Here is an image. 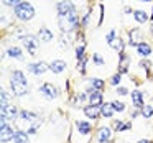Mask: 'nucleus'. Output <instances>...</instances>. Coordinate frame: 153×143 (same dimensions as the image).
I'll return each instance as SVG.
<instances>
[{
	"label": "nucleus",
	"mask_w": 153,
	"mask_h": 143,
	"mask_svg": "<svg viewBox=\"0 0 153 143\" xmlns=\"http://www.w3.org/2000/svg\"><path fill=\"white\" fill-rule=\"evenodd\" d=\"M10 86H12L13 94H15V96H18V97L27 96V94H28V84L27 82H20V81H17V79H13V77H12Z\"/></svg>",
	"instance_id": "obj_5"
},
{
	"label": "nucleus",
	"mask_w": 153,
	"mask_h": 143,
	"mask_svg": "<svg viewBox=\"0 0 153 143\" xmlns=\"http://www.w3.org/2000/svg\"><path fill=\"white\" fill-rule=\"evenodd\" d=\"M152 20H153V13H152Z\"/></svg>",
	"instance_id": "obj_40"
},
{
	"label": "nucleus",
	"mask_w": 153,
	"mask_h": 143,
	"mask_svg": "<svg viewBox=\"0 0 153 143\" xmlns=\"http://www.w3.org/2000/svg\"><path fill=\"white\" fill-rule=\"evenodd\" d=\"M120 79H122V76H120V74H115V76H112L110 82H112V84H119V82H120Z\"/></svg>",
	"instance_id": "obj_35"
},
{
	"label": "nucleus",
	"mask_w": 153,
	"mask_h": 143,
	"mask_svg": "<svg viewBox=\"0 0 153 143\" xmlns=\"http://www.w3.org/2000/svg\"><path fill=\"white\" fill-rule=\"evenodd\" d=\"M142 2H152V0H142Z\"/></svg>",
	"instance_id": "obj_39"
},
{
	"label": "nucleus",
	"mask_w": 153,
	"mask_h": 143,
	"mask_svg": "<svg viewBox=\"0 0 153 143\" xmlns=\"http://www.w3.org/2000/svg\"><path fill=\"white\" fill-rule=\"evenodd\" d=\"M7 7H17V5L22 4V0H2Z\"/></svg>",
	"instance_id": "obj_31"
},
{
	"label": "nucleus",
	"mask_w": 153,
	"mask_h": 143,
	"mask_svg": "<svg viewBox=\"0 0 153 143\" xmlns=\"http://www.w3.org/2000/svg\"><path fill=\"white\" fill-rule=\"evenodd\" d=\"M109 44L114 48V50H117V51H123V41H122V38H114Z\"/></svg>",
	"instance_id": "obj_21"
},
{
	"label": "nucleus",
	"mask_w": 153,
	"mask_h": 143,
	"mask_svg": "<svg viewBox=\"0 0 153 143\" xmlns=\"http://www.w3.org/2000/svg\"><path fill=\"white\" fill-rule=\"evenodd\" d=\"M13 136H15V132L12 130V127L4 123L2 125V143H8L10 140H13Z\"/></svg>",
	"instance_id": "obj_8"
},
{
	"label": "nucleus",
	"mask_w": 153,
	"mask_h": 143,
	"mask_svg": "<svg viewBox=\"0 0 153 143\" xmlns=\"http://www.w3.org/2000/svg\"><path fill=\"white\" fill-rule=\"evenodd\" d=\"M114 107H112V104H102L100 105V115L102 117H105V119H110V117L114 115Z\"/></svg>",
	"instance_id": "obj_13"
},
{
	"label": "nucleus",
	"mask_w": 153,
	"mask_h": 143,
	"mask_svg": "<svg viewBox=\"0 0 153 143\" xmlns=\"http://www.w3.org/2000/svg\"><path fill=\"white\" fill-rule=\"evenodd\" d=\"M15 15H17L20 20H31V18L35 17V8L33 5H30L28 2H22L20 5H17L15 7Z\"/></svg>",
	"instance_id": "obj_1"
},
{
	"label": "nucleus",
	"mask_w": 153,
	"mask_h": 143,
	"mask_svg": "<svg viewBox=\"0 0 153 143\" xmlns=\"http://www.w3.org/2000/svg\"><path fill=\"white\" fill-rule=\"evenodd\" d=\"M17 107L13 104H7V105H2V115L5 117L7 120H13L17 119Z\"/></svg>",
	"instance_id": "obj_6"
},
{
	"label": "nucleus",
	"mask_w": 153,
	"mask_h": 143,
	"mask_svg": "<svg viewBox=\"0 0 153 143\" xmlns=\"http://www.w3.org/2000/svg\"><path fill=\"white\" fill-rule=\"evenodd\" d=\"M94 63H96L97 64V66H102V64H104V59H102V58H100V54H94Z\"/></svg>",
	"instance_id": "obj_33"
},
{
	"label": "nucleus",
	"mask_w": 153,
	"mask_h": 143,
	"mask_svg": "<svg viewBox=\"0 0 153 143\" xmlns=\"http://www.w3.org/2000/svg\"><path fill=\"white\" fill-rule=\"evenodd\" d=\"M91 104L92 105H100L102 104V94H100V90H96L94 94H91Z\"/></svg>",
	"instance_id": "obj_20"
},
{
	"label": "nucleus",
	"mask_w": 153,
	"mask_h": 143,
	"mask_svg": "<svg viewBox=\"0 0 153 143\" xmlns=\"http://www.w3.org/2000/svg\"><path fill=\"white\" fill-rule=\"evenodd\" d=\"M40 92L43 94V96H46L48 99H54V97L58 96V92H56V89H54L51 84H43V86L40 87Z\"/></svg>",
	"instance_id": "obj_9"
},
{
	"label": "nucleus",
	"mask_w": 153,
	"mask_h": 143,
	"mask_svg": "<svg viewBox=\"0 0 153 143\" xmlns=\"http://www.w3.org/2000/svg\"><path fill=\"white\" fill-rule=\"evenodd\" d=\"M20 117L23 120H27V122H33L35 119H36V115H35L33 112H28V110H22L20 112Z\"/></svg>",
	"instance_id": "obj_22"
},
{
	"label": "nucleus",
	"mask_w": 153,
	"mask_h": 143,
	"mask_svg": "<svg viewBox=\"0 0 153 143\" xmlns=\"http://www.w3.org/2000/svg\"><path fill=\"white\" fill-rule=\"evenodd\" d=\"M91 84H92V87L96 90H102V87H104V81H100V79H92Z\"/></svg>",
	"instance_id": "obj_28"
},
{
	"label": "nucleus",
	"mask_w": 153,
	"mask_h": 143,
	"mask_svg": "<svg viewBox=\"0 0 153 143\" xmlns=\"http://www.w3.org/2000/svg\"><path fill=\"white\" fill-rule=\"evenodd\" d=\"M22 43H23V46L27 48V51L30 54H36V51H38L36 36H33V35H25V36H22Z\"/></svg>",
	"instance_id": "obj_4"
},
{
	"label": "nucleus",
	"mask_w": 153,
	"mask_h": 143,
	"mask_svg": "<svg viewBox=\"0 0 153 143\" xmlns=\"http://www.w3.org/2000/svg\"><path fill=\"white\" fill-rule=\"evenodd\" d=\"M143 94L140 90H133L132 92V99H133V105L135 107H143V100H142Z\"/></svg>",
	"instance_id": "obj_17"
},
{
	"label": "nucleus",
	"mask_w": 153,
	"mask_h": 143,
	"mask_svg": "<svg viewBox=\"0 0 153 143\" xmlns=\"http://www.w3.org/2000/svg\"><path fill=\"white\" fill-rule=\"evenodd\" d=\"M114 128H115L117 132L128 130V128H130V123H123V122H120V120H117V122H114Z\"/></svg>",
	"instance_id": "obj_23"
},
{
	"label": "nucleus",
	"mask_w": 153,
	"mask_h": 143,
	"mask_svg": "<svg viewBox=\"0 0 153 143\" xmlns=\"http://www.w3.org/2000/svg\"><path fill=\"white\" fill-rule=\"evenodd\" d=\"M112 107L115 112H123L125 110V105H123L122 102H119V100H115V102H112Z\"/></svg>",
	"instance_id": "obj_29"
},
{
	"label": "nucleus",
	"mask_w": 153,
	"mask_h": 143,
	"mask_svg": "<svg viewBox=\"0 0 153 143\" xmlns=\"http://www.w3.org/2000/svg\"><path fill=\"white\" fill-rule=\"evenodd\" d=\"M137 51H138L140 56H150L152 54V46L146 43H140L138 46H137Z\"/></svg>",
	"instance_id": "obj_14"
},
{
	"label": "nucleus",
	"mask_w": 153,
	"mask_h": 143,
	"mask_svg": "<svg viewBox=\"0 0 153 143\" xmlns=\"http://www.w3.org/2000/svg\"><path fill=\"white\" fill-rule=\"evenodd\" d=\"M15 143H28V133L27 132H17L13 136Z\"/></svg>",
	"instance_id": "obj_18"
},
{
	"label": "nucleus",
	"mask_w": 153,
	"mask_h": 143,
	"mask_svg": "<svg viewBox=\"0 0 153 143\" xmlns=\"http://www.w3.org/2000/svg\"><path fill=\"white\" fill-rule=\"evenodd\" d=\"M38 36H40V40H41V41H45V43H48V41L53 40V33H51V31L48 30V28H41L40 33H38Z\"/></svg>",
	"instance_id": "obj_15"
},
{
	"label": "nucleus",
	"mask_w": 153,
	"mask_h": 143,
	"mask_svg": "<svg viewBox=\"0 0 153 143\" xmlns=\"http://www.w3.org/2000/svg\"><path fill=\"white\" fill-rule=\"evenodd\" d=\"M8 56H12V58H22V50L20 48H10L8 50Z\"/></svg>",
	"instance_id": "obj_26"
},
{
	"label": "nucleus",
	"mask_w": 153,
	"mask_h": 143,
	"mask_svg": "<svg viewBox=\"0 0 153 143\" xmlns=\"http://www.w3.org/2000/svg\"><path fill=\"white\" fill-rule=\"evenodd\" d=\"M133 17H135V20L138 21V23H145V21L148 20V13H146L145 10H135L133 12Z\"/></svg>",
	"instance_id": "obj_16"
},
{
	"label": "nucleus",
	"mask_w": 153,
	"mask_h": 143,
	"mask_svg": "<svg viewBox=\"0 0 153 143\" xmlns=\"http://www.w3.org/2000/svg\"><path fill=\"white\" fill-rule=\"evenodd\" d=\"M140 36H142V33H140V30H132L130 31V44H132V46H138V40H140Z\"/></svg>",
	"instance_id": "obj_19"
},
{
	"label": "nucleus",
	"mask_w": 153,
	"mask_h": 143,
	"mask_svg": "<svg viewBox=\"0 0 153 143\" xmlns=\"http://www.w3.org/2000/svg\"><path fill=\"white\" fill-rule=\"evenodd\" d=\"M114 38H115V31H114V30H112V31H110V33H109V35H107V43H110V41H112V40H114Z\"/></svg>",
	"instance_id": "obj_36"
},
{
	"label": "nucleus",
	"mask_w": 153,
	"mask_h": 143,
	"mask_svg": "<svg viewBox=\"0 0 153 143\" xmlns=\"http://www.w3.org/2000/svg\"><path fill=\"white\" fill-rule=\"evenodd\" d=\"M58 20H59V28H61V30H63V31H69V30H73V28H76L77 15H76V12H74V13L64 15V17H58Z\"/></svg>",
	"instance_id": "obj_2"
},
{
	"label": "nucleus",
	"mask_w": 153,
	"mask_h": 143,
	"mask_svg": "<svg viewBox=\"0 0 153 143\" xmlns=\"http://www.w3.org/2000/svg\"><path fill=\"white\" fill-rule=\"evenodd\" d=\"M110 128H107V127H102V128L99 130V133H97V142H100V143H105V142H109L110 140Z\"/></svg>",
	"instance_id": "obj_12"
},
{
	"label": "nucleus",
	"mask_w": 153,
	"mask_h": 143,
	"mask_svg": "<svg viewBox=\"0 0 153 143\" xmlns=\"http://www.w3.org/2000/svg\"><path fill=\"white\" fill-rule=\"evenodd\" d=\"M27 69L30 71V73H33V74H36V76H40V74L46 73V71L50 69V66H46L45 63H31V64H28V66H27Z\"/></svg>",
	"instance_id": "obj_7"
},
{
	"label": "nucleus",
	"mask_w": 153,
	"mask_h": 143,
	"mask_svg": "<svg viewBox=\"0 0 153 143\" xmlns=\"http://www.w3.org/2000/svg\"><path fill=\"white\" fill-rule=\"evenodd\" d=\"M13 79L20 81V82H27V77L23 76V73H22V71H15V73H13Z\"/></svg>",
	"instance_id": "obj_30"
},
{
	"label": "nucleus",
	"mask_w": 153,
	"mask_h": 143,
	"mask_svg": "<svg viewBox=\"0 0 153 143\" xmlns=\"http://www.w3.org/2000/svg\"><path fill=\"white\" fill-rule=\"evenodd\" d=\"M50 69L53 71L54 74H58V73H63V71L66 69V63H64L63 59H54L53 63L50 64Z\"/></svg>",
	"instance_id": "obj_11"
},
{
	"label": "nucleus",
	"mask_w": 153,
	"mask_h": 143,
	"mask_svg": "<svg viewBox=\"0 0 153 143\" xmlns=\"http://www.w3.org/2000/svg\"><path fill=\"white\" fill-rule=\"evenodd\" d=\"M142 115L146 117V119H148V117H152L153 115V109L150 105H143L142 107Z\"/></svg>",
	"instance_id": "obj_27"
},
{
	"label": "nucleus",
	"mask_w": 153,
	"mask_h": 143,
	"mask_svg": "<svg viewBox=\"0 0 153 143\" xmlns=\"http://www.w3.org/2000/svg\"><path fill=\"white\" fill-rule=\"evenodd\" d=\"M76 56H77V59L84 58V46H77V50H76Z\"/></svg>",
	"instance_id": "obj_34"
},
{
	"label": "nucleus",
	"mask_w": 153,
	"mask_h": 143,
	"mask_svg": "<svg viewBox=\"0 0 153 143\" xmlns=\"http://www.w3.org/2000/svg\"><path fill=\"white\" fill-rule=\"evenodd\" d=\"M152 30H153V27H152Z\"/></svg>",
	"instance_id": "obj_41"
},
{
	"label": "nucleus",
	"mask_w": 153,
	"mask_h": 143,
	"mask_svg": "<svg viewBox=\"0 0 153 143\" xmlns=\"http://www.w3.org/2000/svg\"><path fill=\"white\" fill-rule=\"evenodd\" d=\"M77 128H79V132L84 133V135L91 132V125L87 122H77Z\"/></svg>",
	"instance_id": "obj_24"
},
{
	"label": "nucleus",
	"mask_w": 153,
	"mask_h": 143,
	"mask_svg": "<svg viewBox=\"0 0 153 143\" xmlns=\"http://www.w3.org/2000/svg\"><path fill=\"white\" fill-rule=\"evenodd\" d=\"M127 63H128V58L122 54V56H120V66H119L120 73H125V71H127V67H128V64H127Z\"/></svg>",
	"instance_id": "obj_25"
},
{
	"label": "nucleus",
	"mask_w": 153,
	"mask_h": 143,
	"mask_svg": "<svg viewBox=\"0 0 153 143\" xmlns=\"http://www.w3.org/2000/svg\"><path fill=\"white\" fill-rule=\"evenodd\" d=\"M86 94H84V92H79V94H77V97H76V104H82L84 102V100H86Z\"/></svg>",
	"instance_id": "obj_32"
},
{
	"label": "nucleus",
	"mask_w": 153,
	"mask_h": 143,
	"mask_svg": "<svg viewBox=\"0 0 153 143\" xmlns=\"http://www.w3.org/2000/svg\"><path fill=\"white\" fill-rule=\"evenodd\" d=\"M56 10H58V17H64V15L74 13V12H76V7H74V4L71 0H61V2H58Z\"/></svg>",
	"instance_id": "obj_3"
},
{
	"label": "nucleus",
	"mask_w": 153,
	"mask_h": 143,
	"mask_svg": "<svg viewBox=\"0 0 153 143\" xmlns=\"http://www.w3.org/2000/svg\"><path fill=\"white\" fill-rule=\"evenodd\" d=\"M138 143H150V142H148V140H140Z\"/></svg>",
	"instance_id": "obj_38"
},
{
	"label": "nucleus",
	"mask_w": 153,
	"mask_h": 143,
	"mask_svg": "<svg viewBox=\"0 0 153 143\" xmlns=\"http://www.w3.org/2000/svg\"><path fill=\"white\" fill-rule=\"evenodd\" d=\"M84 113H86V117H89V119H97V117L100 115V109L99 105H86L84 107Z\"/></svg>",
	"instance_id": "obj_10"
},
{
	"label": "nucleus",
	"mask_w": 153,
	"mask_h": 143,
	"mask_svg": "<svg viewBox=\"0 0 153 143\" xmlns=\"http://www.w3.org/2000/svg\"><path fill=\"white\" fill-rule=\"evenodd\" d=\"M127 92H128V90H127L125 87H119V89H117V94H119V96H125Z\"/></svg>",
	"instance_id": "obj_37"
}]
</instances>
